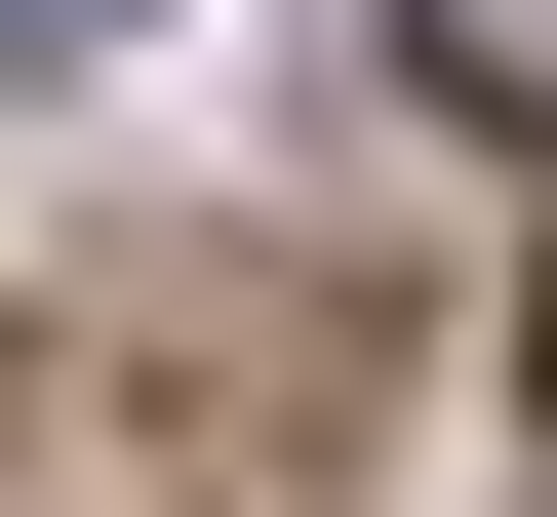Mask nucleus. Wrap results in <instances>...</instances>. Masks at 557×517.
<instances>
[{
  "label": "nucleus",
  "mask_w": 557,
  "mask_h": 517,
  "mask_svg": "<svg viewBox=\"0 0 557 517\" xmlns=\"http://www.w3.org/2000/svg\"><path fill=\"white\" fill-rule=\"evenodd\" d=\"M0 40H120V0H0Z\"/></svg>",
  "instance_id": "f03ea898"
},
{
  "label": "nucleus",
  "mask_w": 557,
  "mask_h": 517,
  "mask_svg": "<svg viewBox=\"0 0 557 517\" xmlns=\"http://www.w3.org/2000/svg\"><path fill=\"white\" fill-rule=\"evenodd\" d=\"M398 81L438 120H557V0H398Z\"/></svg>",
  "instance_id": "f257e3e1"
}]
</instances>
